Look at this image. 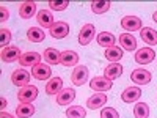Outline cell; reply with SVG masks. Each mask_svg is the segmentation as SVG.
Returning <instances> with one entry per match:
<instances>
[{"label": "cell", "mask_w": 157, "mask_h": 118, "mask_svg": "<svg viewBox=\"0 0 157 118\" xmlns=\"http://www.w3.org/2000/svg\"><path fill=\"white\" fill-rule=\"evenodd\" d=\"M27 38L32 43H43L46 35H44V30H41L39 27H30L27 30Z\"/></svg>", "instance_id": "26"}, {"label": "cell", "mask_w": 157, "mask_h": 118, "mask_svg": "<svg viewBox=\"0 0 157 118\" xmlns=\"http://www.w3.org/2000/svg\"><path fill=\"white\" fill-rule=\"evenodd\" d=\"M71 81L75 87H82L86 81H88V68L80 65V66H75L72 74H71Z\"/></svg>", "instance_id": "4"}, {"label": "cell", "mask_w": 157, "mask_h": 118, "mask_svg": "<svg viewBox=\"0 0 157 118\" xmlns=\"http://www.w3.org/2000/svg\"><path fill=\"white\" fill-rule=\"evenodd\" d=\"M0 11H2V18H0V22H5V21H8V18H10V11H8L5 6L0 8Z\"/></svg>", "instance_id": "34"}, {"label": "cell", "mask_w": 157, "mask_h": 118, "mask_svg": "<svg viewBox=\"0 0 157 118\" xmlns=\"http://www.w3.org/2000/svg\"><path fill=\"white\" fill-rule=\"evenodd\" d=\"M105 104H107V95L105 93H94L93 96H90L86 99V106L93 110L101 109L102 106H105Z\"/></svg>", "instance_id": "15"}, {"label": "cell", "mask_w": 157, "mask_h": 118, "mask_svg": "<svg viewBox=\"0 0 157 118\" xmlns=\"http://www.w3.org/2000/svg\"><path fill=\"white\" fill-rule=\"evenodd\" d=\"M36 21L38 24L41 25L43 29H50L52 25L55 24V19L54 16H52V13L47 11V10H41V11H38V14H36Z\"/></svg>", "instance_id": "13"}, {"label": "cell", "mask_w": 157, "mask_h": 118, "mask_svg": "<svg viewBox=\"0 0 157 118\" xmlns=\"http://www.w3.org/2000/svg\"><path fill=\"white\" fill-rule=\"evenodd\" d=\"M105 58L112 63H118L121 58H123V49L121 47H118V46H113V47H109L105 49Z\"/></svg>", "instance_id": "25"}, {"label": "cell", "mask_w": 157, "mask_h": 118, "mask_svg": "<svg viewBox=\"0 0 157 118\" xmlns=\"http://www.w3.org/2000/svg\"><path fill=\"white\" fill-rule=\"evenodd\" d=\"M110 2L109 0H93L91 2V10L96 14H102V13H107L110 10Z\"/></svg>", "instance_id": "27"}, {"label": "cell", "mask_w": 157, "mask_h": 118, "mask_svg": "<svg viewBox=\"0 0 157 118\" xmlns=\"http://www.w3.org/2000/svg\"><path fill=\"white\" fill-rule=\"evenodd\" d=\"M63 90V81L61 77H54L50 79L46 85V93L47 95H58L60 91Z\"/></svg>", "instance_id": "23"}, {"label": "cell", "mask_w": 157, "mask_h": 118, "mask_svg": "<svg viewBox=\"0 0 157 118\" xmlns=\"http://www.w3.org/2000/svg\"><path fill=\"white\" fill-rule=\"evenodd\" d=\"M49 30H50V36L52 38L63 39V38H66L69 35V25L64 21H57Z\"/></svg>", "instance_id": "5"}, {"label": "cell", "mask_w": 157, "mask_h": 118, "mask_svg": "<svg viewBox=\"0 0 157 118\" xmlns=\"http://www.w3.org/2000/svg\"><path fill=\"white\" fill-rule=\"evenodd\" d=\"M41 63V55L38 52H25L21 55L19 58V65L21 66H36V65Z\"/></svg>", "instance_id": "11"}, {"label": "cell", "mask_w": 157, "mask_h": 118, "mask_svg": "<svg viewBox=\"0 0 157 118\" xmlns=\"http://www.w3.org/2000/svg\"><path fill=\"white\" fill-rule=\"evenodd\" d=\"M94 33H96L94 25L93 24H85L82 27V30H80V33H78V43H80L82 46L90 44L94 38Z\"/></svg>", "instance_id": "8"}, {"label": "cell", "mask_w": 157, "mask_h": 118, "mask_svg": "<svg viewBox=\"0 0 157 118\" xmlns=\"http://www.w3.org/2000/svg\"><path fill=\"white\" fill-rule=\"evenodd\" d=\"M0 118H14V116H13V115H10V113H6V112H2Z\"/></svg>", "instance_id": "35"}, {"label": "cell", "mask_w": 157, "mask_h": 118, "mask_svg": "<svg viewBox=\"0 0 157 118\" xmlns=\"http://www.w3.org/2000/svg\"><path fill=\"white\" fill-rule=\"evenodd\" d=\"M123 74V66L120 63H110L109 66L104 69V77H107L109 81H115Z\"/></svg>", "instance_id": "19"}, {"label": "cell", "mask_w": 157, "mask_h": 118, "mask_svg": "<svg viewBox=\"0 0 157 118\" xmlns=\"http://www.w3.org/2000/svg\"><path fill=\"white\" fill-rule=\"evenodd\" d=\"M96 39H98V44L102 46V47H105V49L116 46V44H115V43H116V38H115V35L110 33V32H101Z\"/></svg>", "instance_id": "17"}, {"label": "cell", "mask_w": 157, "mask_h": 118, "mask_svg": "<svg viewBox=\"0 0 157 118\" xmlns=\"http://www.w3.org/2000/svg\"><path fill=\"white\" fill-rule=\"evenodd\" d=\"M152 19H154V21L157 22V11H155V13H154V14H152Z\"/></svg>", "instance_id": "37"}, {"label": "cell", "mask_w": 157, "mask_h": 118, "mask_svg": "<svg viewBox=\"0 0 157 118\" xmlns=\"http://www.w3.org/2000/svg\"><path fill=\"white\" fill-rule=\"evenodd\" d=\"M44 60L49 63V65H58L60 60H61V52H58L57 49L54 47H47L44 50Z\"/></svg>", "instance_id": "24"}, {"label": "cell", "mask_w": 157, "mask_h": 118, "mask_svg": "<svg viewBox=\"0 0 157 118\" xmlns=\"http://www.w3.org/2000/svg\"><path fill=\"white\" fill-rule=\"evenodd\" d=\"M19 14L22 19H30L36 14V3L35 2H24L19 8Z\"/></svg>", "instance_id": "21"}, {"label": "cell", "mask_w": 157, "mask_h": 118, "mask_svg": "<svg viewBox=\"0 0 157 118\" xmlns=\"http://www.w3.org/2000/svg\"><path fill=\"white\" fill-rule=\"evenodd\" d=\"M113 82L109 81L107 77H94L90 81V88L98 91V93H104V91H109L112 88Z\"/></svg>", "instance_id": "6"}, {"label": "cell", "mask_w": 157, "mask_h": 118, "mask_svg": "<svg viewBox=\"0 0 157 118\" xmlns=\"http://www.w3.org/2000/svg\"><path fill=\"white\" fill-rule=\"evenodd\" d=\"M130 79L132 82H135L137 85H146L151 82V73L148 69H143V68H137L132 71L130 74Z\"/></svg>", "instance_id": "9"}, {"label": "cell", "mask_w": 157, "mask_h": 118, "mask_svg": "<svg viewBox=\"0 0 157 118\" xmlns=\"http://www.w3.org/2000/svg\"><path fill=\"white\" fill-rule=\"evenodd\" d=\"M141 96V90L138 87H127L123 93H121V99L124 102H129V104H132L135 101H138Z\"/></svg>", "instance_id": "16"}, {"label": "cell", "mask_w": 157, "mask_h": 118, "mask_svg": "<svg viewBox=\"0 0 157 118\" xmlns=\"http://www.w3.org/2000/svg\"><path fill=\"white\" fill-rule=\"evenodd\" d=\"M33 113H35V106H32V104H19L16 107L17 118H30Z\"/></svg>", "instance_id": "28"}, {"label": "cell", "mask_w": 157, "mask_h": 118, "mask_svg": "<svg viewBox=\"0 0 157 118\" xmlns=\"http://www.w3.org/2000/svg\"><path fill=\"white\" fill-rule=\"evenodd\" d=\"M69 5L68 0H61V2H55V0H50L49 2V6L50 10H54V11H63V10H66Z\"/></svg>", "instance_id": "32"}, {"label": "cell", "mask_w": 157, "mask_h": 118, "mask_svg": "<svg viewBox=\"0 0 157 118\" xmlns=\"http://www.w3.org/2000/svg\"><path fill=\"white\" fill-rule=\"evenodd\" d=\"M36 98H38V88L35 85L22 87L17 93V99L21 104H32Z\"/></svg>", "instance_id": "1"}, {"label": "cell", "mask_w": 157, "mask_h": 118, "mask_svg": "<svg viewBox=\"0 0 157 118\" xmlns=\"http://www.w3.org/2000/svg\"><path fill=\"white\" fill-rule=\"evenodd\" d=\"M6 106H8V102H6V99H5V98H2V106H0V107H2V110H3V109H5Z\"/></svg>", "instance_id": "36"}, {"label": "cell", "mask_w": 157, "mask_h": 118, "mask_svg": "<svg viewBox=\"0 0 157 118\" xmlns=\"http://www.w3.org/2000/svg\"><path fill=\"white\" fill-rule=\"evenodd\" d=\"M11 82L14 84L16 87H21V88L27 87V85H30V73L22 69V68L14 69L13 74H11Z\"/></svg>", "instance_id": "2"}, {"label": "cell", "mask_w": 157, "mask_h": 118, "mask_svg": "<svg viewBox=\"0 0 157 118\" xmlns=\"http://www.w3.org/2000/svg\"><path fill=\"white\" fill-rule=\"evenodd\" d=\"M11 41V32L8 29H0V44H2V49L10 46Z\"/></svg>", "instance_id": "31"}, {"label": "cell", "mask_w": 157, "mask_h": 118, "mask_svg": "<svg viewBox=\"0 0 157 118\" xmlns=\"http://www.w3.org/2000/svg\"><path fill=\"white\" fill-rule=\"evenodd\" d=\"M75 99V91L72 88H63L57 95V104L58 106H69Z\"/></svg>", "instance_id": "14"}, {"label": "cell", "mask_w": 157, "mask_h": 118, "mask_svg": "<svg viewBox=\"0 0 157 118\" xmlns=\"http://www.w3.org/2000/svg\"><path fill=\"white\" fill-rule=\"evenodd\" d=\"M66 116L68 118H85L86 116V110L82 106H71L66 110Z\"/></svg>", "instance_id": "30"}, {"label": "cell", "mask_w": 157, "mask_h": 118, "mask_svg": "<svg viewBox=\"0 0 157 118\" xmlns=\"http://www.w3.org/2000/svg\"><path fill=\"white\" fill-rule=\"evenodd\" d=\"M101 118H120V113L112 107H104L101 110Z\"/></svg>", "instance_id": "33"}, {"label": "cell", "mask_w": 157, "mask_h": 118, "mask_svg": "<svg viewBox=\"0 0 157 118\" xmlns=\"http://www.w3.org/2000/svg\"><path fill=\"white\" fill-rule=\"evenodd\" d=\"M134 115L135 118H148L149 116V107L146 102H137L134 106Z\"/></svg>", "instance_id": "29"}, {"label": "cell", "mask_w": 157, "mask_h": 118, "mask_svg": "<svg viewBox=\"0 0 157 118\" xmlns=\"http://www.w3.org/2000/svg\"><path fill=\"white\" fill-rule=\"evenodd\" d=\"M155 58V52L151 47H141L135 52V61L138 65H148Z\"/></svg>", "instance_id": "7"}, {"label": "cell", "mask_w": 157, "mask_h": 118, "mask_svg": "<svg viewBox=\"0 0 157 118\" xmlns=\"http://www.w3.org/2000/svg\"><path fill=\"white\" fill-rule=\"evenodd\" d=\"M120 44L124 50L132 52L137 49V39L132 36V33H123L120 35Z\"/></svg>", "instance_id": "18"}, {"label": "cell", "mask_w": 157, "mask_h": 118, "mask_svg": "<svg viewBox=\"0 0 157 118\" xmlns=\"http://www.w3.org/2000/svg\"><path fill=\"white\" fill-rule=\"evenodd\" d=\"M32 76L38 81H47V79L52 76V68H49V65L39 63L36 66L32 68Z\"/></svg>", "instance_id": "12"}, {"label": "cell", "mask_w": 157, "mask_h": 118, "mask_svg": "<svg viewBox=\"0 0 157 118\" xmlns=\"http://www.w3.org/2000/svg\"><path fill=\"white\" fill-rule=\"evenodd\" d=\"M121 27L124 30L129 32H137V30H141V19L137 18V16H126L121 19Z\"/></svg>", "instance_id": "10"}, {"label": "cell", "mask_w": 157, "mask_h": 118, "mask_svg": "<svg viewBox=\"0 0 157 118\" xmlns=\"http://www.w3.org/2000/svg\"><path fill=\"white\" fill-rule=\"evenodd\" d=\"M140 35H141V39H143L146 44H149V46H157V32L152 30L151 27L141 29V30H140Z\"/></svg>", "instance_id": "22"}, {"label": "cell", "mask_w": 157, "mask_h": 118, "mask_svg": "<svg viewBox=\"0 0 157 118\" xmlns=\"http://www.w3.org/2000/svg\"><path fill=\"white\" fill-rule=\"evenodd\" d=\"M60 63L63 65V66H75V65L78 63V55H77V52L74 50H64L61 52V60Z\"/></svg>", "instance_id": "20"}, {"label": "cell", "mask_w": 157, "mask_h": 118, "mask_svg": "<svg viewBox=\"0 0 157 118\" xmlns=\"http://www.w3.org/2000/svg\"><path fill=\"white\" fill-rule=\"evenodd\" d=\"M0 55H2V60H3L5 63H13V61H16V60L21 58L22 52H21V49H19L17 46H11V44H10V46H6V47L2 49Z\"/></svg>", "instance_id": "3"}]
</instances>
